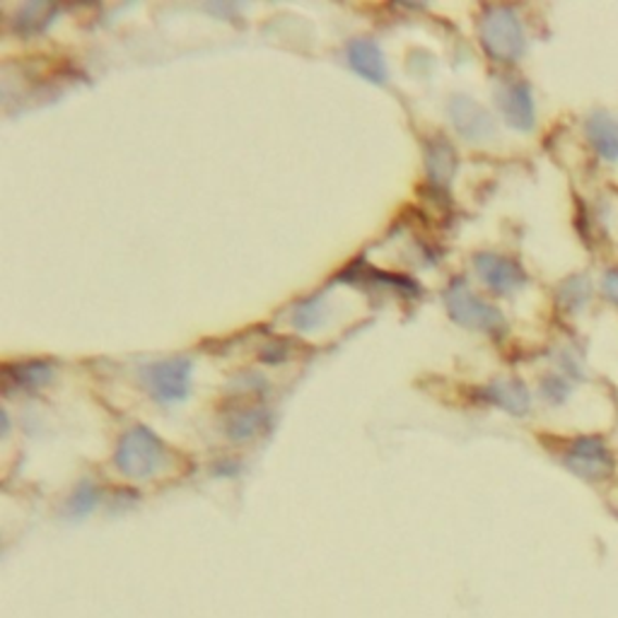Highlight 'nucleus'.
Returning <instances> with one entry per match:
<instances>
[{
  "instance_id": "nucleus-1",
  "label": "nucleus",
  "mask_w": 618,
  "mask_h": 618,
  "mask_svg": "<svg viewBox=\"0 0 618 618\" xmlns=\"http://www.w3.org/2000/svg\"><path fill=\"white\" fill-rule=\"evenodd\" d=\"M162 462H165V444L146 426L131 428L118 440L114 464L126 479H150L160 469Z\"/></svg>"
},
{
  "instance_id": "nucleus-2",
  "label": "nucleus",
  "mask_w": 618,
  "mask_h": 618,
  "mask_svg": "<svg viewBox=\"0 0 618 618\" xmlns=\"http://www.w3.org/2000/svg\"><path fill=\"white\" fill-rule=\"evenodd\" d=\"M481 45L495 61L513 63L527 49L525 27L509 8H488L481 20Z\"/></svg>"
},
{
  "instance_id": "nucleus-3",
  "label": "nucleus",
  "mask_w": 618,
  "mask_h": 618,
  "mask_svg": "<svg viewBox=\"0 0 618 618\" xmlns=\"http://www.w3.org/2000/svg\"><path fill=\"white\" fill-rule=\"evenodd\" d=\"M444 305L450 310V317L466 329H476V331L505 329L503 314L476 295L464 280H454L450 290L444 292Z\"/></svg>"
},
{
  "instance_id": "nucleus-4",
  "label": "nucleus",
  "mask_w": 618,
  "mask_h": 618,
  "mask_svg": "<svg viewBox=\"0 0 618 618\" xmlns=\"http://www.w3.org/2000/svg\"><path fill=\"white\" fill-rule=\"evenodd\" d=\"M193 365L187 357H172L155 365H148L143 370V387L160 404H179L189 396Z\"/></svg>"
},
{
  "instance_id": "nucleus-5",
  "label": "nucleus",
  "mask_w": 618,
  "mask_h": 618,
  "mask_svg": "<svg viewBox=\"0 0 618 618\" xmlns=\"http://www.w3.org/2000/svg\"><path fill=\"white\" fill-rule=\"evenodd\" d=\"M563 462H566V466L575 476H580V479L590 483L606 481L614 471L611 450L606 447V442L602 438L594 436L572 440Z\"/></svg>"
},
{
  "instance_id": "nucleus-6",
  "label": "nucleus",
  "mask_w": 618,
  "mask_h": 618,
  "mask_svg": "<svg viewBox=\"0 0 618 618\" xmlns=\"http://www.w3.org/2000/svg\"><path fill=\"white\" fill-rule=\"evenodd\" d=\"M474 266H476V270H479L483 283L493 292H501V295L517 292L527 283V276H525L522 266L513 262V258L503 256V254L481 252L479 256L474 258Z\"/></svg>"
},
{
  "instance_id": "nucleus-7",
  "label": "nucleus",
  "mask_w": 618,
  "mask_h": 618,
  "mask_svg": "<svg viewBox=\"0 0 618 618\" xmlns=\"http://www.w3.org/2000/svg\"><path fill=\"white\" fill-rule=\"evenodd\" d=\"M450 116L457 131L469 140H488L495 136V122L479 102H474L471 97H454L450 104Z\"/></svg>"
},
{
  "instance_id": "nucleus-8",
  "label": "nucleus",
  "mask_w": 618,
  "mask_h": 618,
  "mask_svg": "<svg viewBox=\"0 0 618 618\" xmlns=\"http://www.w3.org/2000/svg\"><path fill=\"white\" fill-rule=\"evenodd\" d=\"M497 104H501V112L505 116V122L517 128V131H531L534 128V97L527 83H507L505 88L497 92Z\"/></svg>"
},
{
  "instance_id": "nucleus-9",
  "label": "nucleus",
  "mask_w": 618,
  "mask_h": 618,
  "mask_svg": "<svg viewBox=\"0 0 618 618\" xmlns=\"http://www.w3.org/2000/svg\"><path fill=\"white\" fill-rule=\"evenodd\" d=\"M594 153L606 162H618V116L609 112H592L584 124Z\"/></svg>"
},
{
  "instance_id": "nucleus-10",
  "label": "nucleus",
  "mask_w": 618,
  "mask_h": 618,
  "mask_svg": "<svg viewBox=\"0 0 618 618\" xmlns=\"http://www.w3.org/2000/svg\"><path fill=\"white\" fill-rule=\"evenodd\" d=\"M349 63L351 68L361 75V78L370 80L375 85L387 83V63L384 53L379 49L375 41L370 39H353L349 47Z\"/></svg>"
},
{
  "instance_id": "nucleus-11",
  "label": "nucleus",
  "mask_w": 618,
  "mask_h": 618,
  "mask_svg": "<svg viewBox=\"0 0 618 618\" xmlns=\"http://www.w3.org/2000/svg\"><path fill=\"white\" fill-rule=\"evenodd\" d=\"M488 401H493L495 406L505 408L507 414L522 416L529 411V392L522 382L517 379H501V382H493L485 389Z\"/></svg>"
},
{
  "instance_id": "nucleus-12",
  "label": "nucleus",
  "mask_w": 618,
  "mask_h": 618,
  "mask_svg": "<svg viewBox=\"0 0 618 618\" xmlns=\"http://www.w3.org/2000/svg\"><path fill=\"white\" fill-rule=\"evenodd\" d=\"M53 370L49 363H23V365H8L3 373L5 389H37L45 387L51 379Z\"/></svg>"
},
{
  "instance_id": "nucleus-13",
  "label": "nucleus",
  "mask_w": 618,
  "mask_h": 618,
  "mask_svg": "<svg viewBox=\"0 0 618 618\" xmlns=\"http://www.w3.org/2000/svg\"><path fill=\"white\" fill-rule=\"evenodd\" d=\"M428 177L436 184H447L454 175V167H457V160H454V150L444 143V140H432L428 146Z\"/></svg>"
},
{
  "instance_id": "nucleus-14",
  "label": "nucleus",
  "mask_w": 618,
  "mask_h": 618,
  "mask_svg": "<svg viewBox=\"0 0 618 618\" xmlns=\"http://www.w3.org/2000/svg\"><path fill=\"white\" fill-rule=\"evenodd\" d=\"M266 428V414L258 408H249L237 414L235 418H230L227 422V436H230L235 442H247L256 438L258 432Z\"/></svg>"
},
{
  "instance_id": "nucleus-15",
  "label": "nucleus",
  "mask_w": 618,
  "mask_h": 618,
  "mask_svg": "<svg viewBox=\"0 0 618 618\" xmlns=\"http://www.w3.org/2000/svg\"><path fill=\"white\" fill-rule=\"evenodd\" d=\"M590 295H592V286H590V280L584 278V276L568 278L566 283L560 286V292H558V298H560L563 307H566V310L584 307V302L590 300Z\"/></svg>"
},
{
  "instance_id": "nucleus-16",
  "label": "nucleus",
  "mask_w": 618,
  "mask_h": 618,
  "mask_svg": "<svg viewBox=\"0 0 618 618\" xmlns=\"http://www.w3.org/2000/svg\"><path fill=\"white\" fill-rule=\"evenodd\" d=\"M100 503V491L90 483V481H83L78 488H75V493L71 495L68 501V515L71 517H85L90 515L92 509Z\"/></svg>"
},
{
  "instance_id": "nucleus-17",
  "label": "nucleus",
  "mask_w": 618,
  "mask_h": 618,
  "mask_svg": "<svg viewBox=\"0 0 618 618\" xmlns=\"http://www.w3.org/2000/svg\"><path fill=\"white\" fill-rule=\"evenodd\" d=\"M324 317V307H321V298H312L307 302H302V305L292 314V324H295L298 329L307 331L314 329Z\"/></svg>"
},
{
  "instance_id": "nucleus-18",
  "label": "nucleus",
  "mask_w": 618,
  "mask_h": 618,
  "mask_svg": "<svg viewBox=\"0 0 618 618\" xmlns=\"http://www.w3.org/2000/svg\"><path fill=\"white\" fill-rule=\"evenodd\" d=\"M541 392H544V396L548 401H553V404H560V401L568 399L570 384H568V379H563L558 375H551L544 379V384H541Z\"/></svg>"
},
{
  "instance_id": "nucleus-19",
  "label": "nucleus",
  "mask_w": 618,
  "mask_h": 618,
  "mask_svg": "<svg viewBox=\"0 0 618 618\" xmlns=\"http://www.w3.org/2000/svg\"><path fill=\"white\" fill-rule=\"evenodd\" d=\"M602 288H604V295L609 298V300L614 302V305L618 307V268H616V270H609V274L604 276Z\"/></svg>"
}]
</instances>
